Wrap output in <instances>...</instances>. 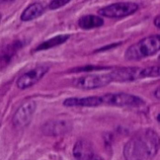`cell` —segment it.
Here are the masks:
<instances>
[{
  "label": "cell",
  "instance_id": "cell-18",
  "mask_svg": "<svg viewBox=\"0 0 160 160\" xmlns=\"http://www.w3.org/2000/svg\"><path fill=\"white\" fill-rule=\"evenodd\" d=\"M107 68H104V67H97V66H87V67H82V68H76L75 70L73 71H92V70H100V69H105Z\"/></svg>",
  "mask_w": 160,
  "mask_h": 160
},
{
  "label": "cell",
  "instance_id": "cell-2",
  "mask_svg": "<svg viewBox=\"0 0 160 160\" xmlns=\"http://www.w3.org/2000/svg\"><path fill=\"white\" fill-rule=\"evenodd\" d=\"M160 51V35L146 37L131 45L125 52V58L128 61H137L156 54Z\"/></svg>",
  "mask_w": 160,
  "mask_h": 160
},
{
  "label": "cell",
  "instance_id": "cell-21",
  "mask_svg": "<svg viewBox=\"0 0 160 160\" xmlns=\"http://www.w3.org/2000/svg\"><path fill=\"white\" fill-rule=\"evenodd\" d=\"M93 160H104V159H103L101 157H99V156H97V155H96V156H95V158H93Z\"/></svg>",
  "mask_w": 160,
  "mask_h": 160
},
{
  "label": "cell",
  "instance_id": "cell-24",
  "mask_svg": "<svg viewBox=\"0 0 160 160\" xmlns=\"http://www.w3.org/2000/svg\"><path fill=\"white\" fill-rule=\"evenodd\" d=\"M158 59H159V61H160V55H159V57H158Z\"/></svg>",
  "mask_w": 160,
  "mask_h": 160
},
{
  "label": "cell",
  "instance_id": "cell-16",
  "mask_svg": "<svg viewBox=\"0 0 160 160\" xmlns=\"http://www.w3.org/2000/svg\"><path fill=\"white\" fill-rule=\"evenodd\" d=\"M160 77V65L142 68V79Z\"/></svg>",
  "mask_w": 160,
  "mask_h": 160
},
{
  "label": "cell",
  "instance_id": "cell-14",
  "mask_svg": "<svg viewBox=\"0 0 160 160\" xmlns=\"http://www.w3.org/2000/svg\"><path fill=\"white\" fill-rule=\"evenodd\" d=\"M78 23L81 28L88 30V29L100 27L101 25H103L104 20L97 15H85L79 20Z\"/></svg>",
  "mask_w": 160,
  "mask_h": 160
},
{
  "label": "cell",
  "instance_id": "cell-11",
  "mask_svg": "<svg viewBox=\"0 0 160 160\" xmlns=\"http://www.w3.org/2000/svg\"><path fill=\"white\" fill-rule=\"evenodd\" d=\"M66 107H85L93 108L102 105L101 96L86 97V98H70L64 101Z\"/></svg>",
  "mask_w": 160,
  "mask_h": 160
},
{
  "label": "cell",
  "instance_id": "cell-1",
  "mask_svg": "<svg viewBox=\"0 0 160 160\" xmlns=\"http://www.w3.org/2000/svg\"><path fill=\"white\" fill-rule=\"evenodd\" d=\"M160 148V137L154 129H144L133 136L126 144L127 160H144L154 158Z\"/></svg>",
  "mask_w": 160,
  "mask_h": 160
},
{
  "label": "cell",
  "instance_id": "cell-15",
  "mask_svg": "<svg viewBox=\"0 0 160 160\" xmlns=\"http://www.w3.org/2000/svg\"><path fill=\"white\" fill-rule=\"evenodd\" d=\"M69 38V36L68 35H59V36H56L51 39H48L44 42H42L37 49L36 51H42V50H48V49H51V48H53V47H56L64 42H66L68 39Z\"/></svg>",
  "mask_w": 160,
  "mask_h": 160
},
{
  "label": "cell",
  "instance_id": "cell-19",
  "mask_svg": "<svg viewBox=\"0 0 160 160\" xmlns=\"http://www.w3.org/2000/svg\"><path fill=\"white\" fill-rule=\"evenodd\" d=\"M154 23H155V25H156L158 29H160V14L158 16H157V17L155 18Z\"/></svg>",
  "mask_w": 160,
  "mask_h": 160
},
{
  "label": "cell",
  "instance_id": "cell-6",
  "mask_svg": "<svg viewBox=\"0 0 160 160\" xmlns=\"http://www.w3.org/2000/svg\"><path fill=\"white\" fill-rule=\"evenodd\" d=\"M37 104L33 100H28L24 102L15 112L14 117H13V123L16 128H24L26 127L31 119L32 116L36 111Z\"/></svg>",
  "mask_w": 160,
  "mask_h": 160
},
{
  "label": "cell",
  "instance_id": "cell-13",
  "mask_svg": "<svg viewBox=\"0 0 160 160\" xmlns=\"http://www.w3.org/2000/svg\"><path fill=\"white\" fill-rule=\"evenodd\" d=\"M44 10H45V8L42 4L33 3L23 10V12L21 15V20L23 22H28V21L34 20V19L39 17L40 15H42Z\"/></svg>",
  "mask_w": 160,
  "mask_h": 160
},
{
  "label": "cell",
  "instance_id": "cell-5",
  "mask_svg": "<svg viewBox=\"0 0 160 160\" xmlns=\"http://www.w3.org/2000/svg\"><path fill=\"white\" fill-rule=\"evenodd\" d=\"M112 82L110 73L109 74H91L78 78L73 81L74 86L81 89H97L104 87Z\"/></svg>",
  "mask_w": 160,
  "mask_h": 160
},
{
  "label": "cell",
  "instance_id": "cell-22",
  "mask_svg": "<svg viewBox=\"0 0 160 160\" xmlns=\"http://www.w3.org/2000/svg\"><path fill=\"white\" fill-rule=\"evenodd\" d=\"M157 119H158V122H159V123H160V113H159V114H158V115Z\"/></svg>",
  "mask_w": 160,
  "mask_h": 160
},
{
  "label": "cell",
  "instance_id": "cell-3",
  "mask_svg": "<svg viewBox=\"0 0 160 160\" xmlns=\"http://www.w3.org/2000/svg\"><path fill=\"white\" fill-rule=\"evenodd\" d=\"M102 105L115 107H139L144 104L142 98L127 93H110L101 96Z\"/></svg>",
  "mask_w": 160,
  "mask_h": 160
},
{
  "label": "cell",
  "instance_id": "cell-17",
  "mask_svg": "<svg viewBox=\"0 0 160 160\" xmlns=\"http://www.w3.org/2000/svg\"><path fill=\"white\" fill-rule=\"evenodd\" d=\"M71 0H52V2L49 5V8L50 9H57L59 8L64 7Z\"/></svg>",
  "mask_w": 160,
  "mask_h": 160
},
{
  "label": "cell",
  "instance_id": "cell-7",
  "mask_svg": "<svg viewBox=\"0 0 160 160\" xmlns=\"http://www.w3.org/2000/svg\"><path fill=\"white\" fill-rule=\"evenodd\" d=\"M48 69L49 68L46 66H39L24 72L17 80V86L20 89H26L33 86L47 73Z\"/></svg>",
  "mask_w": 160,
  "mask_h": 160
},
{
  "label": "cell",
  "instance_id": "cell-10",
  "mask_svg": "<svg viewBox=\"0 0 160 160\" xmlns=\"http://www.w3.org/2000/svg\"><path fill=\"white\" fill-rule=\"evenodd\" d=\"M70 128L71 126L68 121L54 120L46 123L42 128V131L48 136H60L69 131Z\"/></svg>",
  "mask_w": 160,
  "mask_h": 160
},
{
  "label": "cell",
  "instance_id": "cell-12",
  "mask_svg": "<svg viewBox=\"0 0 160 160\" xmlns=\"http://www.w3.org/2000/svg\"><path fill=\"white\" fill-rule=\"evenodd\" d=\"M22 47V42L20 40H16L4 49L1 50L0 52V69L4 68L8 65V63L11 61L13 56L16 54V52Z\"/></svg>",
  "mask_w": 160,
  "mask_h": 160
},
{
  "label": "cell",
  "instance_id": "cell-8",
  "mask_svg": "<svg viewBox=\"0 0 160 160\" xmlns=\"http://www.w3.org/2000/svg\"><path fill=\"white\" fill-rule=\"evenodd\" d=\"M112 82H133L142 79V68L137 67L123 68L110 73Z\"/></svg>",
  "mask_w": 160,
  "mask_h": 160
},
{
  "label": "cell",
  "instance_id": "cell-23",
  "mask_svg": "<svg viewBox=\"0 0 160 160\" xmlns=\"http://www.w3.org/2000/svg\"><path fill=\"white\" fill-rule=\"evenodd\" d=\"M1 1H10V0H1Z\"/></svg>",
  "mask_w": 160,
  "mask_h": 160
},
{
  "label": "cell",
  "instance_id": "cell-25",
  "mask_svg": "<svg viewBox=\"0 0 160 160\" xmlns=\"http://www.w3.org/2000/svg\"><path fill=\"white\" fill-rule=\"evenodd\" d=\"M0 20H1V14H0Z\"/></svg>",
  "mask_w": 160,
  "mask_h": 160
},
{
  "label": "cell",
  "instance_id": "cell-20",
  "mask_svg": "<svg viewBox=\"0 0 160 160\" xmlns=\"http://www.w3.org/2000/svg\"><path fill=\"white\" fill-rule=\"evenodd\" d=\"M154 96L156 97V98H158V99H159L160 100V86H158V87L155 90Z\"/></svg>",
  "mask_w": 160,
  "mask_h": 160
},
{
  "label": "cell",
  "instance_id": "cell-9",
  "mask_svg": "<svg viewBox=\"0 0 160 160\" xmlns=\"http://www.w3.org/2000/svg\"><path fill=\"white\" fill-rule=\"evenodd\" d=\"M73 156L76 160H93L96 155L91 142L86 140H80L74 145Z\"/></svg>",
  "mask_w": 160,
  "mask_h": 160
},
{
  "label": "cell",
  "instance_id": "cell-4",
  "mask_svg": "<svg viewBox=\"0 0 160 160\" xmlns=\"http://www.w3.org/2000/svg\"><path fill=\"white\" fill-rule=\"evenodd\" d=\"M138 9L139 6L134 2H118L100 8L98 13L108 18H124L135 13Z\"/></svg>",
  "mask_w": 160,
  "mask_h": 160
}]
</instances>
